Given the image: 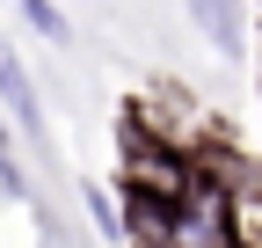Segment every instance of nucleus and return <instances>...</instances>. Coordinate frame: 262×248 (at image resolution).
I'll list each match as a JSON object with an SVG mask.
<instances>
[{
  "instance_id": "obj_1",
  "label": "nucleus",
  "mask_w": 262,
  "mask_h": 248,
  "mask_svg": "<svg viewBox=\"0 0 262 248\" xmlns=\"http://www.w3.org/2000/svg\"><path fill=\"white\" fill-rule=\"evenodd\" d=\"M124 161H131V197H160V204H182L196 190V168H182L160 139H146V124L124 132Z\"/></svg>"
},
{
  "instance_id": "obj_2",
  "label": "nucleus",
  "mask_w": 262,
  "mask_h": 248,
  "mask_svg": "<svg viewBox=\"0 0 262 248\" xmlns=\"http://www.w3.org/2000/svg\"><path fill=\"white\" fill-rule=\"evenodd\" d=\"M189 15H196V29H211L219 51L241 44V0H189Z\"/></svg>"
},
{
  "instance_id": "obj_3",
  "label": "nucleus",
  "mask_w": 262,
  "mask_h": 248,
  "mask_svg": "<svg viewBox=\"0 0 262 248\" xmlns=\"http://www.w3.org/2000/svg\"><path fill=\"white\" fill-rule=\"evenodd\" d=\"M0 88H8V102L22 110V124H37V102H29V80H22V66H15L8 51H0Z\"/></svg>"
},
{
  "instance_id": "obj_4",
  "label": "nucleus",
  "mask_w": 262,
  "mask_h": 248,
  "mask_svg": "<svg viewBox=\"0 0 262 248\" xmlns=\"http://www.w3.org/2000/svg\"><path fill=\"white\" fill-rule=\"evenodd\" d=\"M22 8H29V22H37V29H51V37H58V8H51V0H22Z\"/></svg>"
}]
</instances>
